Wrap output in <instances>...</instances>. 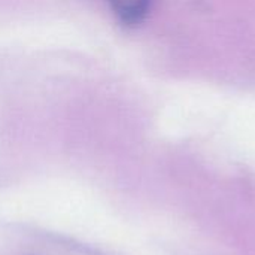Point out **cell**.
Returning <instances> with one entry per match:
<instances>
[{"mask_svg":"<svg viewBox=\"0 0 255 255\" xmlns=\"http://www.w3.org/2000/svg\"><path fill=\"white\" fill-rule=\"evenodd\" d=\"M118 19L126 25H137L148 15L152 0H108Z\"/></svg>","mask_w":255,"mask_h":255,"instance_id":"obj_1","label":"cell"}]
</instances>
